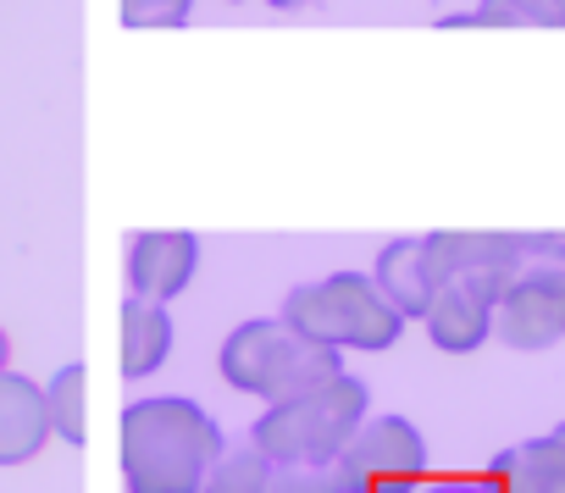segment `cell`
<instances>
[{"mask_svg": "<svg viewBox=\"0 0 565 493\" xmlns=\"http://www.w3.org/2000/svg\"><path fill=\"white\" fill-rule=\"evenodd\" d=\"M222 454V427L183 394H150L117 416V465L128 493H200Z\"/></svg>", "mask_w": 565, "mask_h": 493, "instance_id": "obj_1", "label": "cell"}, {"mask_svg": "<svg viewBox=\"0 0 565 493\" xmlns=\"http://www.w3.org/2000/svg\"><path fill=\"white\" fill-rule=\"evenodd\" d=\"M366 416H372V388L339 372L306 399L266 405L249 427V449L266 465H333Z\"/></svg>", "mask_w": 565, "mask_h": 493, "instance_id": "obj_2", "label": "cell"}, {"mask_svg": "<svg viewBox=\"0 0 565 493\" xmlns=\"http://www.w3.org/2000/svg\"><path fill=\"white\" fill-rule=\"evenodd\" d=\"M216 372L233 394L282 405V399H306L322 383H333L344 372V355L328 344H306L282 328L277 317H249L238 322L222 350H216Z\"/></svg>", "mask_w": 565, "mask_h": 493, "instance_id": "obj_3", "label": "cell"}, {"mask_svg": "<svg viewBox=\"0 0 565 493\" xmlns=\"http://www.w3.org/2000/svg\"><path fill=\"white\" fill-rule=\"evenodd\" d=\"M277 322L306 344H328V350H361V355H383L405 339V317L388 306V294L372 283V272H328L322 283H300L282 300Z\"/></svg>", "mask_w": 565, "mask_h": 493, "instance_id": "obj_4", "label": "cell"}, {"mask_svg": "<svg viewBox=\"0 0 565 493\" xmlns=\"http://www.w3.org/2000/svg\"><path fill=\"white\" fill-rule=\"evenodd\" d=\"M493 339L510 350H554L565 339V238L521 233V267L493 306Z\"/></svg>", "mask_w": 565, "mask_h": 493, "instance_id": "obj_5", "label": "cell"}, {"mask_svg": "<svg viewBox=\"0 0 565 493\" xmlns=\"http://www.w3.org/2000/svg\"><path fill=\"white\" fill-rule=\"evenodd\" d=\"M427 471V438L411 416H366L361 432L333 460L339 493H411Z\"/></svg>", "mask_w": 565, "mask_h": 493, "instance_id": "obj_6", "label": "cell"}, {"mask_svg": "<svg viewBox=\"0 0 565 493\" xmlns=\"http://www.w3.org/2000/svg\"><path fill=\"white\" fill-rule=\"evenodd\" d=\"M427 267L438 283H466L499 306L504 283L521 267V233H488V227H444L422 238Z\"/></svg>", "mask_w": 565, "mask_h": 493, "instance_id": "obj_7", "label": "cell"}, {"mask_svg": "<svg viewBox=\"0 0 565 493\" xmlns=\"http://www.w3.org/2000/svg\"><path fill=\"white\" fill-rule=\"evenodd\" d=\"M122 272H128V294L172 306V300L194 283V272H200V238H194L189 227H145V233H128Z\"/></svg>", "mask_w": 565, "mask_h": 493, "instance_id": "obj_8", "label": "cell"}, {"mask_svg": "<svg viewBox=\"0 0 565 493\" xmlns=\"http://www.w3.org/2000/svg\"><path fill=\"white\" fill-rule=\"evenodd\" d=\"M51 438V416H45V388L23 372H0V471L7 465H29Z\"/></svg>", "mask_w": 565, "mask_h": 493, "instance_id": "obj_9", "label": "cell"}, {"mask_svg": "<svg viewBox=\"0 0 565 493\" xmlns=\"http://www.w3.org/2000/svg\"><path fill=\"white\" fill-rule=\"evenodd\" d=\"M422 328H427L433 350H444V355H471V350H482V344L493 339V300L477 294V289H466V283H438V294H433Z\"/></svg>", "mask_w": 565, "mask_h": 493, "instance_id": "obj_10", "label": "cell"}, {"mask_svg": "<svg viewBox=\"0 0 565 493\" xmlns=\"http://www.w3.org/2000/svg\"><path fill=\"white\" fill-rule=\"evenodd\" d=\"M117 328H122V339H117V366H122V377H128V383L156 377V372L167 366V355H172V339H178L167 306H161V300H139V294H128Z\"/></svg>", "mask_w": 565, "mask_h": 493, "instance_id": "obj_11", "label": "cell"}, {"mask_svg": "<svg viewBox=\"0 0 565 493\" xmlns=\"http://www.w3.org/2000/svg\"><path fill=\"white\" fill-rule=\"evenodd\" d=\"M372 283L388 294V306L405 317V322H422L433 294H438V278L427 267V250L422 238H388L377 250V267H372Z\"/></svg>", "mask_w": 565, "mask_h": 493, "instance_id": "obj_12", "label": "cell"}, {"mask_svg": "<svg viewBox=\"0 0 565 493\" xmlns=\"http://www.w3.org/2000/svg\"><path fill=\"white\" fill-rule=\"evenodd\" d=\"M493 482L510 493H565V421L543 438H526L493 460Z\"/></svg>", "mask_w": 565, "mask_h": 493, "instance_id": "obj_13", "label": "cell"}, {"mask_svg": "<svg viewBox=\"0 0 565 493\" xmlns=\"http://www.w3.org/2000/svg\"><path fill=\"white\" fill-rule=\"evenodd\" d=\"M45 416H51V438L62 443H84V421H89V377L78 361H67L51 383H45Z\"/></svg>", "mask_w": 565, "mask_h": 493, "instance_id": "obj_14", "label": "cell"}, {"mask_svg": "<svg viewBox=\"0 0 565 493\" xmlns=\"http://www.w3.org/2000/svg\"><path fill=\"white\" fill-rule=\"evenodd\" d=\"M266 482H271V465H266L255 449H227V454L205 471L200 493H266Z\"/></svg>", "mask_w": 565, "mask_h": 493, "instance_id": "obj_15", "label": "cell"}, {"mask_svg": "<svg viewBox=\"0 0 565 493\" xmlns=\"http://www.w3.org/2000/svg\"><path fill=\"white\" fill-rule=\"evenodd\" d=\"M117 18L134 34H167L194 18V0H117Z\"/></svg>", "mask_w": 565, "mask_h": 493, "instance_id": "obj_16", "label": "cell"}, {"mask_svg": "<svg viewBox=\"0 0 565 493\" xmlns=\"http://www.w3.org/2000/svg\"><path fill=\"white\" fill-rule=\"evenodd\" d=\"M266 493H339L333 465H271Z\"/></svg>", "mask_w": 565, "mask_h": 493, "instance_id": "obj_17", "label": "cell"}, {"mask_svg": "<svg viewBox=\"0 0 565 493\" xmlns=\"http://www.w3.org/2000/svg\"><path fill=\"white\" fill-rule=\"evenodd\" d=\"M271 12H300V7H311V0H266Z\"/></svg>", "mask_w": 565, "mask_h": 493, "instance_id": "obj_18", "label": "cell"}, {"mask_svg": "<svg viewBox=\"0 0 565 493\" xmlns=\"http://www.w3.org/2000/svg\"><path fill=\"white\" fill-rule=\"evenodd\" d=\"M7 361H12V339H7V328H0V372H7Z\"/></svg>", "mask_w": 565, "mask_h": 493, "instance_id": "obj_19", "label": "cell"}, {"mask_svg": "<svg viewBox=\"0 0 565 493\" xmlns=\"http://www.w3.org/2000/svg\"><path fill=\"white\" fill-rule=\"evenodd\" d=\"M510 7H515V12H521V0H510ZM521 23H526V18H521Z\"/></svg>", "mask_w": 565, "mask_h": 493, "instance_id": "obj_20", "label": "cell"}, {"mask_svg": "<svg viewBox=\"0 0 565 493\" xmlns=\"http://www.w3.org/2000/svg\"><path fill=\"white\" fill-rule=\"evenodd\" d=\"M227 7H238V0H227Z\"/></svg>", "mask_w": 565, "mask_h": 493, "instance_id": "obj_21", "label": "cell"}, {"mask_svg": "<svg viewBox=\"0 0 565 493\" xmlns=\"http://www.w3.org/2000/svg\"><path fill=\"white\" fill-rule=\"evenodd\" d=\"M499 493H510V487H499Z\"/></svg>", "mask_w": 565, "mask_h": 493, "instance_id": "obj_22", "label": "cell"}]
</instances>
